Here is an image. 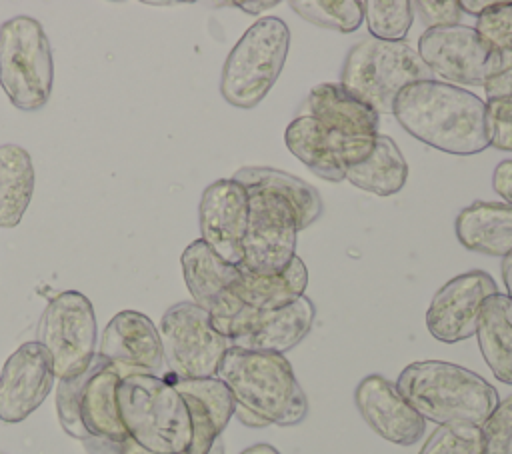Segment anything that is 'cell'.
Segmentation results:
<instances>
[{
	"label": "cell",
	"instance_id": "6da1fadb",
	"mask_svg": "<svg viewBox=\"0 0 512 454\" xmlns=\"http://www.w3.org/2000/svg\"><path fill=\"white\" fill-rule=\"evenodd\" d=\"M416 140L456 156H472L490 146L486 102L470 90L440 80L406 86L392 110Z\"/></svg>",
	"mask_w": 512,
	"mask_h": 454
},
{
	"label": "cell",
	"instance_id": "7a4b0ae2",
	"mask_svg": "<svg viewBox=\"0 0 512 454\" xmlns=\"http://www.w3.org/2000/svg\"><path fill=\"white\" fill-rule=\"evenodd\" d=\"M396 388L424 420L438 426H482L498 404V392L488 380L444 360L408 364Z\"/></svg>",
	"mask_w": 512,
	"mask_h": 454
},
{
	"label": "cell",
	"instance_id": "3957f363",
	"mask_svg": "<svg viewBox=\"0 0 512 454\" xmlns=\"http://www.w3.org/2000/svg\"><path fill=\"white\" fill-rule=\"evenodd\" d=\"M116 406L128 438L144 454H186L192 420L182 394L158 374H126L116 388Z\"/></svg>",
	"mask_w": 512,
	"mask_h": 454
},
{
	"label": "cell",
	"instance_id": "277c9868",
	"mask_svg": "<svg viewBox=\"0 0 512 454\" xmlns=\"http://www.w3.org/2000/svg\"><path fill=\"white\" fill-rule=\"evenodd\" d=\"M238 406L268 424L294 426L308 414V400L284 354L230 346L216 374Z\"/></svg>",
	"mask_w": 512,
	"mask_h": 454
},
{
	"label": "cell",
	"instance_id": "5b68a950",
	"mask_svg": "<svg viewBox=\"0 0 512 454\" xmlns=\"http://www.w3.org/2000/svg\"><path fill=\"white\" fill-rule=\"evenodd\" d=\"M432 80V72L404 40H358L342 66L340 84L378 114H392L396 96L410 84Z\"/></svg>",
	"mask_w": 512,
	"mask_h": 454
},
{
	"label": "cell",
	"instance_id": "8992f818",
	"mask_svg": "<svg viewBox=\"0 0 512 454\" xmlns=\"http://www.w3.org/2000/svg\"><path fill=\"white\" fill-rule=\"evenodd\" d=\"M290 46L284 20L266 16L254 22L230 50L220 78L224 100L236 108H254L278 80Z\"/></svg>",
	"mask_w": 512,
	"mask_h": 454
},
{
	"label": "cell",
	"instance_id": "52a82bcc",
	"mask_svg": "<svg viewBox=\"0 0 512 454\" xmlns=\"http://www.w3.org/2000/svg\"><path fill=\"white\" fill-rule=\"evenodd\" d=\"M54 82L52 46L32 16H14L0 26V86L18 110L48 104Z\"/></svg>",
	"mask_w": 512,
	"mask_h": 454
},
{
	"label": "cell",
	"instance_id": "ba28073f",
	"mask_svg": "<svg viewBox=\"0 0 512 454\" xmlns=\"http://www.w3.org/2000/svg\"><path fill=\"white\" fill-rule=\"evenodd\" d=\"M96 336L94 306L78 290H64L50 298L36 330V342L50 354L58 380L76 378L92 366Z\"/></svg>",
	"mask_w": 512,
	"mask_h": 454
},
{
	"label": "cell",
	"instance_id": "9c48e42d",
	"mask_svg": "<svg viewBox=\"0 0 512 454\" xmlns=\"http://www.w3.org/2000/svg\"><path fill=\"white\" fill-rule=\"evenodd\" d=\"M166 374L174 378H212L230 342L214 328L210 314L194 302L170 306L160 320Z\"/></svg>",
	"mask_w": 512,
	"mask_h": 454
},
{
	"label": "cell",
	"instance_id": "30bf717a",
	"mask_svg": "<svg viewBox=\"0 0 512 454\" xmlns=\"http://www.w3.org/2000/svg\"><path fill=\"white\" fill-rule=\"evenodd\" d=\"M248 192V226L242 248L240 268L254 274H278L296 256L298 216L280 196L246 188Z\"/></svg>",
	"mask_w": 512,
	"mask_h": 454
},
{
	"label": "cell",
	"instance_id": "8fae6325",
	"mask_svg": "<svg viewBox=\"0 0 512 454\" xmlns=\"http://www.w3.org/2000/svg\"><path fill=\"white\" fill-rule=\"evenodd\" d=\"M308 116L338 142L346 168L362 162L376 144L380 114L340 82H324L310 90Z\"/></svg>",
	"mask_w": 512,
	"mask_h": 454
},
{
	"label": "cell",
	"instance_id": "7c38bea8",
	"mask_svg": "<svg viewBox=\"0 0 512 454\" xmlns=\"http://www.w3.org/2000/svg\"><path fill=\"white\" fill-rule=\"evenodd\" d=\"M416 52L432 74L452 86H484L496 58V50L464 24L426 28Z\"/></svg>",
	"mask_w": 512,
	"mask_h": 454
},
{
	"label": "cell",
	"instance_id": "4fadbf2b",
	"mask_svg": "<svg viewBox=\"0 0 512 454\" xmlns=\"http://www.w3.org/2000/svg\"><path fill=\"white\" fill-rule=\"evenodd\" d=\"M312 322L314 304L306 296H300L296 302L276 310H254L244 306L220 334L236 348L284 354L304 340Z\"/></svg>",
	"mask_w": 512,
	"mask_h": 454
},
{
	"label": "cell",
	"instance_id": "5bb4252c",
	"mask_svg": "<svg viewBox=\"0 0 512 454\" xmlns=\"http://www.w3.org/2000/svg\"><path fill=\"white\" fill-rule=\"evenodd\" d=\"M180 264L192 302L210 314L214 328L220 332L246 306L234 294L240 266L222 260L202 240H194L184 248Z\"/></svg>",
	"mask_w": 512,
	"mask_h": 454
},
{
	"label": "cell",
	"instance_id": "9a60e30c",
	"mask_svg": "<svg viewBox=\"0 0 512 454\" xmlns=\"http://www.w3.org/2000/svg\"><path fill=\"white\" fill-rule=\"evenodd\" d=\"M496 292L494 278L484 270H470L450 278L430 300L426 310L428 332L444 344L470 338L476 334L484 302Z\"/></svg>",
	"mask_w": 512,
	"mask_h": 454
},
{
	"label": "cell",
	"instance_id": "2e32d148",
	"mask_svg": "<svg viewBox=\"0 0 512 454\" xmlns=\"http://www.w3.org/2000/svg\"><path fill=\"white\" fill-rule=\"evenodd\" d=\"M202 242L222 260L240 266L248 226V192L234 178L204 188L198 206Z\"/></svg>",
	"mask_w": 512,
	"mask_h": 454
},
{
	"label": "cell",
	"instance_id": "e0dca14e",
	"mask_svg": "<svg viewBox=\"0 0 512 454\" xmlns=\"http://www.w3.org/2000/svg\"><path fill=\"white\" fill-rule=\"evenodd\" d=\"M52 358L36 340L20 344L0 372V420L18 424L46 400L54 386Z\"/></svg>",
	"mask_w": 512,
	"mask_h": 454
},
{
	"label": "cell",
	"instance_id": "ac0fdd59",
	"mask_svg": "<svg viewBox=\"0 0 512 454\" xmlns=\"http://www.w3.org/2000/svg\"><path fill=\"white\" fill-rule=\"evenodd\" d=\"M98 356L126 374H158L164 368L162 342L154 322L138 310H122L106 324Z\"/></svg>",
	"mask_w": 512,
	"mask_h": 454
},
{
	"label": "cell",
	"instance_id": "d6986e66",
	"mask_svg": "<svg viewBox=\"0 0 512 454\" xmlns=\"http://www.w3.org/2000/svg\"><path fill=\"white\" fill-rule=\"evenodd\" d=\"M354 402L364 422L384 440L398 446H412L422 440L426 420L382 374L362 378L354 390Z\"/></svg>",
	"mask_w": 512,
	"mask_h": 454
},
{
	"label": "cell",
	"instance_id": "ffe728a7",
	"mask_svg": "<svg viewBox=\"0 0 512 454\" xmlns=\"http://www.w3.org/2000/svg\"><path fill=\"white\" fill-rule=\"evenodd\" d=\"M184 398L192 420V444L186 454H208L236 410V400L218 378H174L162 374Z\"/></svg>",
	"mask_w": 512,
	"mask_h": 454
},
{
	"label": "cell",
	"instance_id": "44dd1931",
	"mask_svg": "<svg viewBox=\"0 0 512 454\" xmlns=\"http://www.w3.org/2000/svg\"><path fill=\"white\" fill-rule=\"evenodd\" d=\"M120 378V370L96 354L80 392V420L86 432L96 440L112 444H124L130 440L116 406V388Z\"/></svg>",
	"mask_w": 512,
	"mask_h": 454
},
{
	"label": "cell",
	"instance_id": "7402d4cb",
	"mask_svg": "<svg viewBox=\"0 0 512 454\" xmlns=\"http://www.w3.org/2000/svg\"><path fill=\"white\" fill-rule=\"evenodd\" d=\"M458 242L472 252L506 258L512 254V206L476 200L454 220Z\"/></svg>",
	"mask_w": 512,
	"mask_h": 454
},
{
	"label": "cell",
	"instance_id": "603a6c76",
	"mask_svg": "<svg viewBox=\"0 0 512 454\" xmlns=\"http://www.w3.org/2000/svg\"><path fill=\"white\" fill-rule=\"evenodd\" d=\"M284 142L288 150L322 180H346V164L338 142L308 114L298 116L288 124Z\"/></svg>",
	"mask_w": 512,
	"mask_h": 454
},
{
	"label": "cell",
	"instance_id": "cb8c5ba5",
	"mask_svg": "<svg viewBox=\"0 0 512 454\" xmlns=\"http://www.w3.org/2000/svg\"><path fill=\"white\" fill-rule=\"evenodd\" d=\"M476 338L494 378L512 386V304L506 294L496 292L484 302Z\"/></svg>",
	"mask_w": 512,
	"mask_h": 454
},
{
	"label": "cell",
	"instance_id": "d4e9b609",
	"mask_svg": "<svg viewBox=\"0 0 512 454\" xmlns=\"http://www.w3.org/2000/svg\"><path fill=\"white\" fill-rule=\"evenodd\" d=\"M306 286L308 270L304 262L294 256V260L278 274H254L240 268V280L236 282L234 294L242 304L254 310H276L304 296Z\"/></svg>",
	"mask_w": 512,
	"mask_h": 454
},
{
	"label": "cell",
	"instance_id": "484cf974",
	"mask_svg": "<svg viewBox=\"0 0 512 454\" xmlns=\"http://www.w3.org/2000/svg\"><path fill=\"white\" fill-rule=\"evenodd\" d=\"M346 180L370 194L392 196L408 180V162L392 138L378 134L372 152L346 168Z\"/></svg>",
	"mask_w": 512,
	"mask_h": 454
},
{
	"label": "cell",
	"instance_id": "4316f807",
	"mask_svg": "<svg viewBox=\"0 0 512 454\" xmlns=\"http://www.w3.org/2000/svg\"><path fill=\"white\" fill-rule=\"evenodd\" d=\"M232 178L244 188H258L284 198L294 208L300 230L316 222L322 214V200L316 188H312L308 182L284 170L264 168V166H246V168H240Z\"/></svg>",
	"mask_w": 512,
	"mask_h": 454
},
{
	"label": "cell",
	"instance_id": "83f0119b",
	"mask_svg": "<svg viewBox=\"0 0 512 454\" xmlns=\"http://www.w3.org/2000/svg\"><path fill=\"white\" fill-rule=\"evenodd\" d=\"M32 194V156L18 144H0V228L20 224Z\"/></svg>",
	"mask_w": 512,
	"mask_h": 454
},
{
	"label": "cell",
	"instance_id": "f1b7e54d",
	"mask_svg": "<svg viewBox=\"0 0 512 454\" xmlns=\"http://www.w3.org/2000/svg\"><path fill=\"white\" fill-rule=\"evenodd\" d=\"M290 8L310 24L338 32H354L364 20L360 0H292Z\"/></svg>",
	"mask_w": 512,
	"mask_h": 454
},
{
	"label": "cell",
	"instance_id": "f546056e",
	"mask_svg": "<svg viewBox=\"0 0 512 454\" xmlns=\"http://www.w3.org/2000/svg\"><path fill=\"white\" fill-rule=\"evenodd\" d=\"M362 6L372 38L388 42L404 40L414 20L410 0H364Z\"/></svg>",
	"mask_w": 512,
	"mask_h": 454
},
{
	"label": "cell",
	"instance_id": "4dcf8cb0",
	"mask_svg": "<svg viewBox=\"0 0 512 454\" xmlns=\"http://www.w3.org/2000/svg\"><path fill=\"white\" fill-rule=\"evenodd\" d=\"M418 454H482L480 426H438Z\"/></svg>",
	"mask_w": 512,
	"mask_h": 454
},
{
	"label": "cell",
	"instance_id": "1f68e13d",
	"mask_svg": "<svg viewBox=\"0 0 512 454\" xmlns=\"http://www.w3.org/2000/svg\"><path fill=\"white\" fill-rule=\"evenodd\" d=\"M90 370V368H88ZM88 370L76 378H68V380H58L56 386V414H58V422L62 426V430L80 440L82 444L90 442L92 436L86 432V428L82 426L80 420V392L82 386L88 378Z\"/></svg>",
	"mask_w": 512,
	"mask_h": 454
},
{
	"label": "cell",
	"instance_id": "d6a6232c",
	"mask_svg": "<svg viewBox=\"0 0 512 454\" xmlns=\"http://www.w3.org/2000/svg\"><path fill=\"white\" fill-rule=\"evenodd\" d=\"M482 454H512V394L498 400L480 426Z\"/></svg>",
	"mask_w": 512,
	"mask_h": 454
},
{
	"label": "cell",
	"instance_id": "836d02e7",
	"mask_svg": "<svg viewBox=\"0 0 512 454\" xmlns=\"http://www.w3.org/2000/svg\"><path fill=\"white\" fill-rule=\"evenodd\" d=\"M474 30L494 48L502 50L512 44V2H494L486 8L478 20Z\"/></svg>",
	"mask_w": 512,
	"mask_h": 454
},
{
	"label": "cell",
	"instance_id": "e575fe53",
	"mask_svg": "<svg viewBox=\"0 0 512 454\" xmlns=\"http://www.w3.org/2000/svg\"><path fill=\"white\" fill-rule=\"evenodd\" d=\"M490 146L512 152V98H494L486 102Z\"/></svg>",
	"mask_w": 512,
	"mask_h": 454
},
{
	"label": "cell",
	"instance_id": "d590c367",
	"mask_svg": "<svg viewBox=\"0 0 512 454\" xmlns=\"http://www.w3.org/2000/svg\"><path fill=\"white\" fill-rule=\"evenodd\" d=\"M412 8L422 24L428 28L454 26L460 22L462 16L460 0H416L412 2Z\"/></svg>",
	"mask_w": 512,
	"mask_h": 454
},
{
	"label": "cell",
	"instance_id": "8d00e7d4",
	"mask_svg": "<svg viewBox=\"0 0 512 454\" xmlns=\"http://www.w3.org/2000/svg\"><path fill=\"white\" fill-rule=\"evenodd\" d=\"M484 88L488 100L512 98V44L496 50L494 66L488 80L484 82Z\"/></svg>",
	"mask_w": 512,
	"mask_h": 454
},
{
	"label": "cell",
	"instance_id": "74e56055",
	"mask_svg": "<svg viewBox=\"0 0 512 454\" xmlns=\"http://www.w3.org/2000/svg\"><path fill=\"white\" fill-rule=\"evenodd\" d=\"M492 186L506 204L512 206V160H502L492 174Z\"/></svg>",
	"mask_w": 512,
	"mask_h": 454
},
{
	"label": "cell",
	"instance_id": "f35d334b",
	"mask_svg": "<svg viewBox=\"0 0 512 454\" xmlns=\"http://www.w3.org/2000/svg\"><path fill=\"white\" fill-rule=\"evenodd\" d=\"M234 416H236V418H238L242 424H246V426H252V428H262V426H268V422H266V420H262L260 416H256L254 412H250V410H246V408H242V406H238V404H236Z\"/></svg>",
	"mask_w": 512,
	"mask_h": 454
},
{
	"label": "cell",
	"instance_id": "ab89813d",
	"mask_svg": "<svg viewBox=\"0 0 512 454\" xmlns=\"http://www.w3.org/2000/svg\"><path fill=\"white\" fill-rule=\"evenodd\" d=\"M234 6H238V8H242L244 12H250V14H260L262 10H266V8H274L278 2L276 0H248V2H242V0H238V2H232Z\"/></svg>",
	"mask_w": 512,
	"mask_h": 454
},
{
	"label": "cell",
	"instance_id": "60d3db41",
	"mask_svg": "<svg viewBox=\"0 0 512 454\" xmlns=\"http://www.w3.org/2000/svg\"><path fill=\"white\" fill-rule=\"evenodd\" d=\"M492 4H494L492 0H460L462 12H468V14H474V16H480Z\"/></svg>",
	"mask_w": 512,
	"mask_h": 454
},
{
	"label": "cell",
	"instance_id": "b9f144b4",
	"mask_svg": "<svg viewBox=\"0 0 512 454\" xmlns=\"http://www.w3.org/2000/svg\"><path fill=\"white\" fill-rule=\"evenodd\" d=\"M502 280H504V286H506V296L512 304V254L502 258Z\"/></svg>",
	"mask_w": 512,
	"mask_h": 454
},
{
	"label": "cell",
	"instance_id": "7bdbcfd3",
	"mask_svg": "<svg viewBox=\"0 0 512 454\" xmlns=\"http://www.w3.org/2000/svg\"><path fill=\"white\" fill-rule=\"evenodd\" d=\"M240 454H280L272 444H264V442H260V444H252V446H248L246 450H242Z\"/></svg>",
	"mask_w": 512,
	"mask_h": 454
},
{
	"label": "cell",
	"instance_id": "ee69618b",
	"mask_svg": "<svg viewBox=\"0 0 512 454\" xmlns=\"http://www.w3.org/2000/svg\"><path fill=\"white\" fill-rule=\"evenodd\" d=\"M208 454H224V442H222V438H216V442L212 444V448L208 450Z\"/></svg>",
	"mask_w": 512,
	"mask_h": 454
},
{
	"label": "cell",
	"instance_id": "f6af8a7d",
	"mask_svg": "<svg viewBox=\"0 0 512 454\" xmlns=\"http://www.w3.org/2000/svg\"><path fill=\"white\" fill-rule=\"evenodd\" d=\"M0 454H4V452H0Z\"/></svg>",
	"mask_w": 512,
	"mask_h": 454
}]
</instances>
